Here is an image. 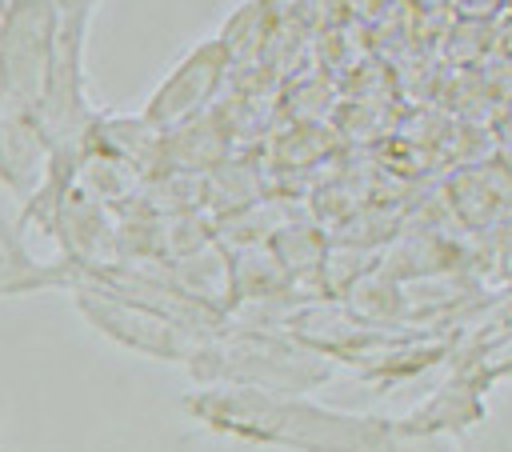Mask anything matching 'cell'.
Masks as SVG:
<instances>
[{
    "mask_svg": "<svg viewBox=\"0 0 512 452\" xmlns=\"http://www.w3.org/2000/svg\"><path fill=\"white\" fill-rule=\"evenodd\" d=\"M184 408L196 424L216 436L288 448V452H400L404 436L396 420L360 416L312 404L304 396H276L256 388L204 384L184 396Z\"/></svg>",
    "mask_w": 512,
    "mask_h": 452,
    "instance_id": "6da1fadb",
    "label": "cell"
},
{
    "mask_svg": "<svg viewBox=\"0 0 512 452\" xmlns=\"http://www.w3.org/2000/svg\"><path fill=\"white\" fill-rule=\"evenodd\" d=\"M72 304L76 312L100 332L108 336L112 344L128 348V352H140V356H156V360H192V352L212 340V336H200L184 324H176L172 316L140 304V300H128L120 292H112L92 264H84V276L80 284L72 288Z\"/></svg>",
    "mask_w": 512,
    "mask_h": 452,
    "instance_id": "7a4b0ae2",
    "label": "cell"
},
{
    "mask_svg": "<svg viewBox=\"0 0 512 452\" xmlns=\"http://www.w3.org/2000/svg\"><path fill=\"white\" fill-rule=\"evenodd\" d=\"M60 16L52 0L0 4V100L36 112L44 80L56 60Z\"/></svg>",
    "mask_w": 512,
    "mask_h": 452,
    "instance_id": "3957f363",
    "label": "cell"
},
{
    "mask_svg": "<svg viewBox=\"0 0 512 452\" xmlns=\"http://www.w3.org/2000/svg\"><path fill=\"white\" fill-rule=\"evenodd\" d=\"M228 72H232V60H228V48L220 36H208L200 40L196 48H188L172 68L168 76L152 88V96L144 100V120L156 124L160 132L192 120V116H204L216 108L224 84H228Z\"/></svg>",
    "mask_w": 512,
    "mask_h": 452,
    "instance_id": "277c9868",
    "label": "cell"
},
{
    "mask_svg": "<svg viewBox=\"0 0 512 452\" xmlns=\"http://www.w3.org/2000/svg\"><path fill=\"white\" fill-rule=\"evenodd\" d=\"M440 196L464 232H472L476 240H492L512 216V172L500 164V156L460 164L448 176H440Z\"/></svg>",
    "mask_w": 512,
    "mask_h": 452,
    "instance_id": "5b68a950",
    "label": "cell"
},
{
    "mask_svg": "<svg viewBox=\"0 0 512 452\" xmlns=\"http://www.w3.org/2000/svg\"><path fill=\"white\" fill-rule=\"evenodd\" d=\"M48 164H52V148L36 124V112L0 100V184L20 204H28L44 184Z\"/></svg>",
    "mask_w": 512,
    "mask_h": 452,
    "instance_id": "8992f818",
    "label": "cell"
},
{
    "mask_svg": "<svg viewBox=\"0 0 512 452\" xmlns=\"http://www.w3.org/2000/svg\"><path fill=\"white\" fill-rule=\"evenodd\" d=\"M484 416V404H480V384L464 380V376H452L444 388H436L412 416L396 420V432L404 440H444L448 432H460L468 424H476Z\"/></svg>",
    "mask_w": 512,
    "mask_h": 452,
    "instance_id": "52a82bcc",
    "label": "cell"
},
{
    "mask_svg": "<svg viewBox=\"0 0 512 452\" xmlns=\"http://www.w3.org/2000/svg\"><path fill=\"white\" fill-rule=\"evenodd\" d=\"M264 164L284 172H312L336 156H344V140L332 124H280L264 140Z\"/></svg>",
    "mask_w": 512,
    "mask_h": 452,
    "instance_id": "ba28073f",
    "label": "cell"
},
{
    "mask_svg": "<svg viewBox=\"0 0 512 452\" xmlns=\"http://www.w3.org/2000/svg\"><path fill=\"white\" fill-rule=\"evenodd\" d=\"M340 80H332L320 68L292 72L280 80V124H332L340 108Z\"/></svg>",
    "mask_w": 512,
    "mask_h": 452,
    "instance_id": "9c48e42d",
    "label": "cell"
},
{
    "mask_svg": "<svg viewBox=\"0 0 512 452\" xmlns=\"http://www.w3.org/2000/svg\"><path fill=\"white\" fill-rule=\"evenodd\" d=\"M440 64L444 68H476L492 52V20H448L440 44Z\"/></svg>",
    "mask_w": 512,
    "mask_h": 452,
    "instance_id": "30bf717a",
    "label": "cell"
},
{
    "mask_svg": "<svg viewBox=\"0 0 512 452\" xmlns=\"http://www.w3.org/2000/svg\"><path fill=\"white\" fill-rule=\"evenodd\" d=\"M96 4H100V0H52V8H56V16H60V32L88 40V24H92Z\"/></svg>",
    "mask_w": 512,
    "mask_h": 452,
    "instance_id": "8fae6325",
    "label": "cell"
},
{
    "mask_svg": "<svg viewBox=\"0 0 512 452\" xmlns=\"http://www.w3.org/2000/svg\"><path fill=\"white\" fill-rule=\"evenodd\" d=\"M492 52L512 60V4L492 20Z\"/></svg>",
    "mask_w": 512,
    "mask_h": 452,
    "instance_id": "7c38bea8",
    "label": "cell"
},
{
    "mask_svg": "<svg viewBox=\"0 0 512 452\" xmlns=\"http://www.w3.org/2000/svg\"><path fill=\"white\" fill-rule=\"evenodd\" d=\"M492 260L504 264V272L512 276V216L504 220V228L492 236Z\"/></svg>",
    "mask_w": 512,
    "mask_h": 452,
    "instance_id": "4fadbf2b",
    "label": "cell"
},
{
    "mask_svg": "<svg viewBox=\"0 0 512 452\" xmlns=\"http://www.w3.org/2000/svg\"><path fill=\"white\" fill-rule=\"evenodd\" d=\"M496 140H500V148H512V100L504 104V112H500V120H496ZM500 156V152H496Z\"/></svg>",
    "mask_w": 512,
    "mask_h": 452,
    "instance_id": "5bb4252c",
    "label": "cell"
},
{
    "mask_svg": "<svg viewBox=\"0 0 512 452\" xmlns=\"http://www.w3.org/2000/svg\"><path fill=\"white\" fill-rule=\"evenodd\" d=\"M400 452H456V448L444 440H404Z\"/></svg>",
    "mask_w": 512,
    "mask_h": 452,
    "instance_id": "9a60e30c",
    "label": "cell"
},
{
    "mask_svg": "<svg viewBox=\"0 0 512 452\" xmlns=\"http://www.w3.org/2000/svg\"><path fill=\"white\" fill-rule=\"evenodd\" d=\"M0 452H20V448H12V444H4V440H0Z\"/></svg>",
    "mask_w": 512,
    "mask_h": 452,
    "instance_id": "2e32d148",
    "label": "cell"
}]
</instances>
